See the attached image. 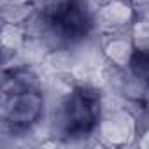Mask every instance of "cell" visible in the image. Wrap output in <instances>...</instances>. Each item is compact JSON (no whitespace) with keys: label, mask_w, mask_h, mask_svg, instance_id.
Listing matches in <instances>:
<instances>
[{"label":"cell","mask_w":149,"mask_h":149,"mask_svg":"<svg viewBox=\"0 0 149 149\" xmlns=\"http://www.w3.org/2000/svg\"><path fill=\"white\" fill-rule=\"evenodd\" d=\"M100 119V93L90 86L74 88L60 111V132L65 139H84Z\"/></svg>","instance_id":"7a4b0ae2"},{"label":"cell","mask_w":149,"mask_h":149,"mask_svg":"<svg viewBox=\"0 0 149 149\" xmlns=\"http://www.w3.org/2000/svg\"><path fill=\"white\" fill-rule=\"evenodd\" d=\"M42 19L51 35L65 44L84 40L93 28V16L84 0H56L44 9Z\"/></svg>","instance_id":"3957f363"},{"label":"cell","mask_w":149,"mask_h":149,"mask_svg":"<svg viewBox=\"0 0 149 149\" xmlns=\"http://www.w3.org/2000/svg\"><path fill=\"white\" fill-rule=\"evenodd\" d=\"M130 70L139 81H142L144 84H149V49L133 51L130 58Z\"/></svg>","instance_id":"277c9868"},{"label":"cell","mask_w":149,"mask_h":149,"mask_svg":"<svg viewBox=\"0 0 149 149\" xmlns=\"http://www.w3.org/2000/svg\"><path fill=\"white\" fill-rule=\"evenodd\" d=\"M44 107V97L30 72L16 70L13 77L6 76L4 95H2V121L4 125L18 133L33 126Z\"/></svg>","instance_id":"6da1fadb"}]
</instances>
